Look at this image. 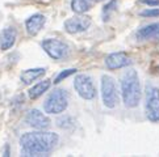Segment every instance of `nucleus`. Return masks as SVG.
Segmentation results:
<instances>
[{
  "mask_svg": "<svg viewBox=\"0 0 159 157\" xmlns=\"http://www.w3.org/2000/svg\"><path fill=\"white\" fill-rule=\"evenodd\" d=\"M59 143L58 134L46 130L25 132L20 138L22 156H48Z\"/></svg>",
  "mask_w": 159,
  "mask_h": 157,
  "instance_id": "obj_1",
  "label": "nucleus"
},
{
  "mask_svg": "<svg viewBox=\"0 0 159 157\" xmlns=\"http://www.w3.org/2000/svg\"><path fill=\"white\" fill-rule=\"evenodd\" d=\"M2 155H3V156H5V157L11 156V151H9V144H5V145H4V148H3V151H2Z\"/></svg>",
  "mask_w": 159,
  "mask_h": 157,
  "instance_id": "obj_22",
  "label": "nucleus"
},
{
  "mask_svg": "<svg viewBox=\"0 0 159 157\" xmlns=\"http://www.w3.org/2000/svg\"><path fill=\"white\" fill-rule=\"evenodd\" d=\"M52 83L53 81L50 80V78H45V80L34 84V85H33L29 91H28V96H29V98L33 100V101L39 98L43 93H46L49 91V88L52 87Z\"/></svg>",
  "mask_w": 159,
  "mask_h": 157,
  "instance_id": "obj_15",
  "label": "nucleus"
},
{
  "mask_svg": "<svg viewBox=\"0 0 159 157\" xmlns=\"http://www.w3.org/2000/svg\"><path fill=\"white\" fill-rule=\"evenodd\" d=\"M139 3L149 7H159V0H139Z\"/></svg>",
  "mask_w": 159,
  "mask_h": 157,
  "instance_id": "obj_21",
  "label": "nucleus"
},
{
  "mask_svg": "<svg viewBox=\"0 0 159 157\" xmlns=\"http://www.w3.org/2000/svg\"><path fill=\"white\" fill-rule=\"evenodd\" d=\"M138 41H150V39H159V22L142 26L135 33Z\"/></svg>",
  "mask_w": 159,
  "mask_h": 157,
  "instance_id": "obj_13",
  "label": "nucleus"
},
{
  "mask_svg": "<svg viewBox=\"0 0 159 157\" xmlns=\"http://www.w3.org/2000/svg\"><path fill=\"white\" fill-rule=\"evenodd\" d=\"M132 63L133 62H132V59H130V57L124 51L112 53L105 58V66L109 71L126 68V67L132 66Z\"/></svg>",
  "mask_w": 159,
  "mask_h": 157,
  "instance_id": "obj_10",
  "label": "nucleus"
},
{
  "mask_svg": "<svg viewBox=\"0 0 159 157\" xmlns=\"http://www.w3.org/2000/svg\"><path fill=\"white\" fill-rule=\"evenodd\" d=\"M145 114L151 123L159 122V88L152 84L145 88Z\"/></svg>",
  "mask_w": 159,
  "mask_h": 157,
  "instance_id": "obj_4",
  "label": "nucleus"
},
{
  "mask_svg": "<svg viewBox=\"0 0 159 157\" xmlns=\"http://www.w3.org/2000/svg\"><path fill=\"white\" fill-rule=\"evenodd\" d=\"M45 74H46V68L38 67V68H29V70H24L20 74V80L22 84L25 85H30L33 81L41 78Z\"/></svg>",
  "mask_w": 159,
  "mask_h": 157,
  "instance_id": "obj_14",
  "label": "nucleus"
},
{
  "mask_svg": "<svg viewBox=\"0 0 159 157\" xmlns=\"http://www.w3.org/2000/svg\"><path fill=\"white\" fill-rule=\"evenodd\" d=\"M43 51L46 53L53 60H65L70 54L69 46L61 39L46 38L41 42Z\"/></svg>",
  "mask_w": 159,
  "mask_h": 157,
  "instance_id": "obj_7",
  "label": "nucleus"
},
{
  "mask_svg": "<svg viewBox=\"0 0 159 157\" xmlns=\"http://www.w3.org/2000/svg\"><path fill=\"white\" fill-rule=\"evenodd\" d=\"M120 85H121V96H122L124 105L129 109L137 108L142 96L139 77L137 71L133 68H129L125 71L124 75L121 76Z\"/></svg>",
  "mask_w": 159,
  "mask_h": 157,
  "instance_id": "obj_2",
  "label": "nucleus"
},
{
  "mask_svg": "<svg viewBox=\"0 0 159 157\" xmlns=\"http://www.w3.org/2000/svg\"><path fill=\"white\" fill-rule=\"evenodd\" d=\"M0 102H2V94H0Z\"/></svg>",
  "mask_w": 159,
  "mask_h": 157,
  "instance_id": "obj_24",
  "label": "nucleus"
},
{
  "mask_svg": "<svg viewBox=\"0 0 159 157\" xmlns=\"http://www.w3.org/2000/svg\"><path fill=\"white\" fill-rule=\"evenodd\" d=\"M76 68H69V70H63V71H61L58 75L55 76V78H54V84H59L61 81H63L65 78H67V77H70L71 75H75L76 74Z\"/></svg>",
  "mask_w": 159,
  "mask_h": 157,
  "instance_id": "obj_19",
  "label": "nucleus"
},
{
  "mask_svg": "<svg viewBox=\"0 0 159 157\" xmlns=\"http://www.w3.org/2000/svg\"><path fill=\"white\" fill-rule=\"evenodd\" d=\"M45 24H46V17L42 13H34L30 17H28L25 20V29L26 33L32 37L37 36L39 32L43 29Z\"/></svg>",
  "mask_w": 159,
  "mask_h": 157,
  "instance_id": "obj_11",
  "label": "nucleus"
},
{
  "mask_svg": "<svg viewBox=\"0 0 159 157\" xmlns=\"http://www.w3.org/2000/svg\"><path fill=\"white\" fill-rule=\"evenodd\" d=\"M70 96L65 89H54L43 102V110L46 114H61L69 108Z\"/></svg>",
  "mask_w": 159,
  "mask_h": 157,
  "instance_id": "obj_3",
  "label": "nucleus"
},
{
  "mask_svg": "<svg viewBox=\"0 0 159 157\" xmlns=\"http://www.w3.org/2000/svg\"><path fill=\"white\" fill-rule=\"evenodd\" d=\"M74 88H75L76 93L79 94V97L86 101L95 100L96 94H98L92 77L87 74H79L75 76V78H74Z\"/></svg>",
  "mask_w": 159,
  "mask_h": 157,
  "instance_id": "obj_5",
  "label": "nucleus"
},
{
  "mask_svg": "<svg viewBox=\"0 0 159 157\" xmlns=\"http://www.w3.org/2000/svg\"><path fill=\"white\" fill-rule=\"evenodd\" d=\"M71 9L78 15L86 13L92 8L91 0H71Z\"/></svg>",
  "mask_w": 159,
  "mask_h": 157,
  "instance_id": "obj_16",
  "label": "nucleus"
},
{
  "mask_svg": "<svg viewBox=\"0 0 159 157\" xmlns=\"http://www.w3.org/2000/svg\"><path fill=\"white\" fill-rule=\"evenodd\" d=\"M141 17H159V8H147L139 12Z\"/></svg>",
  "mask_w": 159,
  "mask_h": 157,
  "instance_id": "obj_20",
  "label": "nucleus"
},
{
  "mask_svg": "<svg viewBox=\"0 0 159 157\" xmlns=\"http://www.w3.org/2000/svg\"><path fill=\"white\" fill-rule=\"evenodd\" d=\"M101 98H103L104 106L108 109H115L118 102L116 81L109 75L101 76Z\"/></svg>",
  "mask_w": 159,
  "mask_h": 157,
  "instance_id": "obj_6",
  "label": "nucleus"
},
{
  "mask_svg": "<svg viewBox=\"0 0 159 157\" xmlns=\"http://www.w3.org/2000/svg\"><path fill=\"white\" fill-rule=\"evenodd\" d=\"M116 7H117V2H116V0H109V2L104 5V8H103V19H104V21L109 20L111 15L116 11Z\"/></svg>",
  "mask_w": 159,
  "mask_h": 157,
  "instance_id": "obj_18",
  "label": "nucleus"
},
{
  "mask_svg": "<svg viewBox=\"0 0 159 157\" xmlns=\"http://www.w3.org/2000/svg\"><path fill=\"white\" fill-rule=\"evenodd\" d=\"M158 71H159V67H158Z\"/></svg>",
  "mask_w": 159,
  "mask_h": 157,
  "instance_id": "obj_25",
  "label": "nucleus"
},
{
  "mask_svg": "<svg viewBox=\"0 0 159 157\" xmlns=\"http://www.w3.org/2000/svg\"><path fill=\"white\" fill-rule=\"evenodd\" d=\"M92 3H101V2H104V0H91Z\"/></svg>",
  "mask_w": 159,
  "mask_h": 157,
  "instance_id": "obj_23",
  "label": "nucleus"
},
{
  "mask_svg": "<svg viewBox=\"0 0 159 157\" xmlns=\"http://www.w3.org/2000/svg\"><path fill=\"white\" fill-rule=\"evenodd\" d=\"M92 24V20H91L89 16H86L84 13L74 16L71 19H67L63 24L65 30L69 33V34H79V33H83L88 30V28Z\"/></svg>",
  "mask_w": 159,
  "mask_h": 157,
  "instance_id": "obj_8",
  "label": "nucleus"
},
{
  "mask_svg": "<svg viewBox=\"0 0 159 157\" xmlns=\"http://www.w3.org/2000/svg\"><path fill=\"white\" fill-rule=\"evenodd\" d=\"M17 39V30L13 26H8L0 32V50L2 51H8L13 47Z\"/></svg>",
  "mask_w": 159,
  "mask_h": 157,
  "instance_id": "obj_12",
  "label": "nucleus"
},
{
  "mask_svg": "<svg viewBox=\"0 0 159 157\" xmlns=\"http://www.w3.org/2000/svg\"><path fill=\"white\" fill-rule=\"evenodd\" d=\"M25 123L34 130H48L52 126L50 118L38 109H32L25 115Z\"/></svg>",
  "mask_w": 159,
  "mask_h": 157,
  "instance_id": "obj_9",
  "label": "nucleus"
},
{
  "mask_svg": "<svg viewBox=\"0 0 159 157\" xmlns=\"http://www.w3.org/2000/svg\"><path fill=\"white\" fill-rule=\"evenodd\" d=\"M57 126H58L59 128H62V130L69 131V130H72V128L75 127V122H74L72 117L63 115V117H61V118L57 119Z\"/></svg>",
  "mask_w": 159,
  "mask_h": 157,
  "instance_id": "obj_17",
  "label": "nucleus"
}]
</instances>
